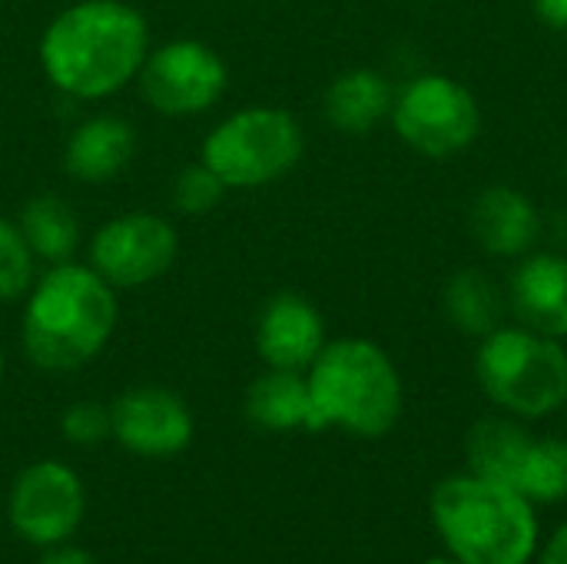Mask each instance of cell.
Wrapping results in <instances>:
<instances>
[{"label":"cell","mask_w":567,"mask_h":564,"mask_svg":"<svg viewBox=\"0 0 567 564\" xmlns=\"http://www.w3.org/2000/svg\"><path fill=\"white\" fill-rule=\"evenodd\" d=\"M150 53L146 17L123 0H80L60 10L40 37V66L53 90L73 100L120 93Z\"/></svg>","instance_id":"6da1fadb"},{"label":"cell","mask_w":567,"mask_h":564,"mask_svg":"<svg viewBox=\"0 0 567 564\" xmlns=\"http://www.w3.org/2000/svg\"><path fill=\"white\" fill-rule=\"evenodd\" d=\"M116 316L113 286L93 266L56 263L27 293L23 352L43 372H73L103 352Z\"/></svg>","instance_id":"7a4b0ae2"},{"label":"cell","mask_w":567,"mask_h":564,"mask_svg":"<svg viewBox=\"0 0 567 564\" xmlns=\"http://www.w3.org/2000/svg\"><path fill=\"white\" fill-rule=\"evenodd\" d=\"M429 519L449 558L462 564H532L542 545L538 505L475 472L442 479L429 495Z\"/></svg>","instance_id":"3957f363"},{"label":"cell","mask_w":567,"mask_h":564,"mask_svg":"<svg viewBox=\"0 0 567 564\" xmlns=\"http://www.w3.org/2000/svg\"><path fill=\"white\" fill-rule=\"evenodd\" d=\"M316 429H342L359 439H382L402 416V376L372 339L326 342L306 369Z\"/></svg>","instance_id":"277c9868"},{"label":"cell","mask_w":567,"mask_h":564,"mask_svg":"<svg viewBox=\"0 0 567 564\" xmlns=\"http://www.w3.org/2000/svg\"><path fill=\"white\" fill-rule=\"evenodd\" d=\"M475 376L482 392L512 419L535 422L567 406V352L561 339L525 326H498L478 339Z\"/></svg>","instance_id":"5b68a950"},{"label":"cell","mask_w":567,"mask_h":564,"mask_svg":"<svg viewBox=\"0 0 567 564\" xmlns=\"http://www.w3.org/2000/svg\"><path fill=\"white\" fill-rule=\"evenodd\" d=\"M306 150L299 120L282 106H246L226 116L203 140L206 163L226 189H256L282 180Z\"/></svg>","instance_id":"8992f818"},{"label":"cell","mask_w":567,"mask_h":564,"mask_svg":"<svg viewBox=\"0 0 567 564\" xmlns=\"http://www.w3.org/2000/svg\"><path fill=\"white\" fill-rule=\"evenodd\" d=\"M389 116L405 146L439 160L468 150L482 130V110L472 90L445 73L409 80L395 93Z\"/></svg>","instance_id":"52a82bcc"},{"label":"cell","mask_w":567,"mask_h":564,"mask_svg":"<svg viewBox=\"0 0 567 564\" xmlns=\"http://www.w3.org/2000/svg\"><path fill=\"white\" fill-rule=\"evenodd\" d=\"M140 93L163 116H196L219 103L229 83L226 60L203 40H169L146 53Z\"/></svg>","instance_id":"ba28073f"},{"label":"cell","mask_w":567,"mask_h":564,"mask_svg":"<svg viewBox=\"0 0 567 564\" xmlns=\"http://www.w3.org/2000/svg\"><path fill=\"white\" fill-rule=\"evenodd\" d=\"M179 253V236L156 213H123L90 239V266L113 289H136L169 273Z\"/></svg>","instance_id":"9c48e42d"},{"label":"cell","mask_w":567,"mask_h":564,"mask_svg":"<svg viewBox=\"0 0 567 564\" xmlns=\"http://www.w3.org/2000/svg\"><path fill=\"white\" fill-rule=\"evenodd\" d=\"M83 482L63 462L27 465L10 489V525L30 545H60L83 522Z\"/></svg>","instance_id":"30bf717a"},{"label":"cell","mask_w":567,"mask_h":564,"mask_svg":"<svg viewBox=\"0 0 567 564\" xmlns=\"http://www.w3.org/2000/svg\"><path fill=\"white\" fill-rule=\"evenodd\" d=\"M113 439L146 459H166L189 445L193 416L186 402L163 386H136L110 406Z\"/></svg>","instance_id":"8fae6325"},{"label":"cell","mask_w":567,"mask_h":564,"mask_svg":"<svg viewBox=\"0 0 567 564\" xmlns=\"http://www.w3.org/2000/svg\"><path fill=\"white\" fill-rule=\"evenodd\" d=\"M326 349L322 312L299 293L272 296L256 322V352L269 369L306 372Z\"/></svg>","instance_id":"7c38bea8"},{"label":"cell","mask_w":567,"mask_h":564,"mask_svg":"<svg viewBox=\"0 0 567 564\" xmlns=\"http://www.w3.org/2000/svg\"><path fill=\"white\" fill-rule=\"evenodd\" d=\"M472 236L498 259L528 256L542 239V213L535 203L512 186H488L475 196L468 213Z\"/></svg>","instance_id":"4fadbf2b"},{"label":"cell","mask_w":567,"mask_h":564,"mask_svg":"<svg viewBox=\"0 0 567 564\" xmlns=\"http://www.w3.org/2000/svg\"><path fill=\"white\" fill-rule=\"evenodd\" d=\"M508 306L518 316V326L551 339H567V256H528L512 276Z\"/></svg>","instance_id":"5bb4252c"},{"label":"cell","mask_w":567,"mask_h":564,"mask_svg":"<svg viewBox=\"0 0 567 564\" xmlns=\"http://www.w3.org/2000/svg\"><path fill=\"white\" fill-rule=\"evenodd\" d=\"M136 153V133L123 116L100 113L73 126L63 146V170L80 183H106L120 176Z\"/></svg>","instance_id":"9a60e30c"},{"label":"cell","mask_w":567,"mask_h":564,"mask_svg":"<svg viewBox=\"0 0 567 564\" xmlns=\"http://www.w3.org/2000/svg\"><path fill=\"white\" fill-rule=\"evenodd\" d=\"M246 419L266 432H319L306 372L266 369L246 389Z\"/></svg>","instance_id":"2e32d148"},{"label":"cell","mask_w":567,"mask_h":564,"mask_svg":"<svg viewBox=\"0 0 567 564\" xmlns=\"http://www.w3.org/2000/svg\"><path fill=\"white\" fill-rule=\"evenodd\" d=\"M392 83L369 66L339 73L326 90V120L342 133H369L392 113Z\"/></svg>","instance_id":"e0dca14e"},{"label":"cell","mask_w":567,"mask_h":564,"mask_svg":"<svg viewBox=\"0 0 567 564\" xmlns=\"http://www.w3.org/2000/svg\"><path fill=\"white\" fill-rule=\"evenodd\" d=\"M532 439L535 435L512 416H488L475 422L465 439L468 472L502 485H515V475L532 449Z\"/></svg>","instance_id":"ac0fdd59"},{"label":"cell","mask_w":567,"mask_h":564,"mask_svg":"<svg viewBox=\"0 0 567 564\" xmlns=\"http://www.w3.org/2000/svg\"><path fill=\"white\" fill-rule=\"evenodd\" d=\"M17 226L30 246V253L50 266L70 263L80 246V219L73 206L53 193H40L27 199L17 213Z\"/></svg>","instance_id":"d6986e66"},{"label":"cell","mask_w":567,"mask_h":564,"mask_svg":"<svg viewBox=\"0 0 567 564\" xmlns=\"http://www.w3.org/2000/svg\"><path fill=\"white\" fill-rule=\"evenodd\" d=\"M505 302L508 299L498 289V283L482 269H458L442 293L449 322L462 336H475V339H485L505 322Z\"/></svg>","instance_id":"ffe728a7"},{"label":"cell","mask_w":567,"mask_h":564,"mask_svg":"<svg viewBox=\"0 0 567 564\" xmlns=\"http://www.w3.org/2000/svg\"><path fill=\"white\" fill-rule=\"evenodd\" d=\"M515 492L532 505H558L567 499V439H532V449L515 475Z\"/></svg>","instance_id":"44dd1931"},{"label":"cell","mask_w":567,"mask_h":564,"mask_svg":"<svg viewBox=\"0 0 567 564\" xmlns=\"http://www.w3.org/2000/svg\"><path fill=\"white\" fill-rule=\"evenodd\" d=\"M33 263L20 226L7 216H0V302H13L30 293L33 286Z\"/></svg>","instance_id":"7402d4cb"},{"label":"cell","mask_w":567,"mask_h":564,"mask_svg":"<svg viewBox=\"0 0 567 564\" xmlns=\"http://www.w3.org/2000/svg\"><path fill=\"white\" fill-rule=\"evenodd\" d=\"M223 196H226V183L206 163H193L179 170V176L173 180V209L183 216H203L216 209Z\"/></svg>","instance_id":"603a6c76"},{"label":"cell","mask_w":567,"mask_h":564,"mask_svg":"<svg viewBox=\"0 0 567 564\" xmlns=\"http://www.w3.org/2000/svg\"><path fill=\"white\" fill-rule=\"evenodd\" d=\"M60 429H63V439L73 442V445H100L106 435H113V419H110V409L100 406V402H73L63 419H60Z\"/></svg>","instance_id":"cb8c5ba5"},{"label":"cell","mask_w":567,"mask_h":564,"mask_svg":"<svg viewBox=\"0 0 567 564\" xmlns=\"http://www.w3.org/2000/svg\"><path fill=\"white\" fill-rule=\"evenodd\" d=\"M538 564H567V522L558 525L545 545H538Z\"/></svg>","instance_id":"d4e9b609"},{"label":"cell","mask_w":567,"mask_h":564,"mask_svg":"<svg viewBox=\"0 0 567 564\" xmlns=\"http://www.w3.org/2000/svg\"><path fill=\"white\" fill-rule=\"evenodd\" d=\"M40 564H96V558L83 548H73V545H50V552L43 555Z\"/></svg>","instance_id":"484cf974"},{"label":"cell","mask_w":567,"mask_h":564,"mask_svg":"<svg viewBox=\"0 0 567 564\" xmlns=\"http://www.w3.org/2000/svg\"><path fill=\"white\" fill-rule=\"evenodd\" d=\"M532 7L548 27L567 30V0H532Z\"/></svg>","instance_id":"4316f807"},{"label":"cell","mask_w":567,"mask_h":564,"mask_svg":"<svg viewBox=\"0 0 567 564\" xmlns=\"http://www.w3.org/2000/svg\"><path fill=\"white\" fill-rule=\"evenodd\" d=\"M422 564H462V562H455V558H449V555H445V558H429V562H422Z\"/></svg>","instance_id":"83f0119b"},{"label":"cell","mask_w":567,"mask_h":564,"mask_svg":"<svg viewBox=\"0 0 567 564\" xmlns=\"http://www.w3.org/2000/svg\"><path fill=\"white\" fill-rule=\"evenodd\" d=\"M0 379H3V352H0Z\"/></svg>","instance_id":"f1b7e54d"}]
</instances>
